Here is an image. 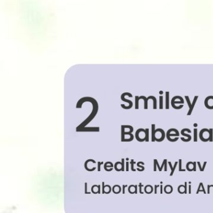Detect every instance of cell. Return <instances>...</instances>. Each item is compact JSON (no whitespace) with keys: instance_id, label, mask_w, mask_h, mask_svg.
<instances>
[{"instance_id":"obj_1","label":"cell","mask_w":213,"mask_h":213,"mask_svg":"<svg viewBox=\"0 0 213 213\" xmlns=\"http://www.w3.org/2000/svg\"><path fill=\"white\" fill-rule=\"evenodd\" d=\"M211 135H210V131L207 129H202L201 130L199 133V138L200 140L203 142H207L210 141Z\"/></svg>"},{"instance_id":"obj_2","label":"cell","mask_w":213,"mask_h":213,"mask_svg":"<svg viewBox=\"0 0 213 213\" xmlns=\"http://www.w3.org/2000/svg\"><path fill=\"white\" fill-rule=\"evenodd\" d=\"M125 96H128L129 97H132L133 95L131 93H130V92H124V93H123L121 94V99L122 101L127 102L128 103H129V106H125V104H121V107L123 109H125V110H130V109H131L133 107V102L131 101H130V100L125 99Z\"/></svg>"},{"instance_id":"obj_3","label":"cell","mask_w":213,"mask_h":213,"mask_svg":"<svg viewBox=\"0 0 213 213\" xmlns=\"http://www.w3.org/2000/svg\"><path fill=\"white\" fill-rule=\"evenodd\" d=\"M165 136H166V135L163 130L159 128L155 130V133H154L155 141L161 142L164 140Z\"/></svg>"},{"instance_id":"obj_4","label":"cell","mask_w":213,"mask_h":213,"mask_svg":"<svg viewBox=\"0 0 213 213\" xmlns=\"http://www.w3.org/2000/svg\"><path fill=\"white\" fill-rule=\"evenodd\" d=\"M204 104L206 108L209 110H213V96H209L205 99Z\"/></svg>"},{"instance_id":"obj_5","label":"cell","mask_w":213,"mask_h":213,"mask_svg":"<svg viewBox=\"0 0 213 213\" xmlns=\"http://www.w3.org/2000/svg\"><path fill=\"white\" fill-rule=\"evenodd\" d=\"M179 136V133L178 132V131L177 130L176 131H175L174 133H172V131H171V129L169 130L166 133V137H167V139L168 138H171V136Z\"/></svg>"},{"instance_id":"obj_6","label":"cell","mask_w":213,"mask_h":213,"mask_svg":"<svg viewBox=\"0 0 213 213\" xmlns=\"http://www.w3.org/2000/svg\"><path fill=\"white\" fill-rule=\"evenodd\" d=\"M197 99H198V96H194V100H193V101H192V104H191V110H189V111H188V113H187V116H190V115H191V113H192V110H193V109H194V106H195V104H196V101L197 100Z\"/></svg>"},{"instance_id":"obj_7","label":"cell","mask_w":213,"mask_h":213,"mask_svg":"<svg viewBox=\"0 0 213 213\" xmlns=\"http://www.w3.org/2000/svg\"><path fill=\"white\" fill-rule=\"evenodd\" d=\"M99 128H83L77 131H99Z\"/></svg>"},{"instance_id":"obj_8","label":"cell","mask_w":213,"mask_h":213,"mask_svg":"<svg viewBox=\"0 0 213 213\" xmlns=\"http://www.w3.org/2000/svg\"><path fill=\"white\" fill-rule=\"evenodd\" d=\"M102 185H103V191H102V193H106V194H108L111 192V187L108 185H106L104 186V182H102Z\"/></svg>"},{"instance_id":"obj_9","label":"cell","mask_w":213,"mask_h":213,"mask_svg":"<svg viewBox=\"0 0 213 213\" xmlns=\"http://www.w3.org/2000/svg\"><path fill=\"white\" fill-rule=\"evenodd\" d=\"M164 190L166 194H171L173 191V187L171 185H166L164 187Z\"/></svg>"},{"instance_id":"obj_10","label":"cell","mask_w":213,"mask_h":213,"mask_svg":"<svg viewBox=\"0 0 213 213\" xmlns=\"http://www.w3.org/2000/svg\"><path fill=\"white\" fill-rule=\"evenodd\" d=\"M168 164H169V166H170V168H171V174H170V176H171L173 175V174H174V171H175V169H176V168L177 166H178V162H177V161L175 162V163H174L173 167L172 166V164H171V162H168Z\"/></svg>"},{"instance_id":"obj_11","label":"cell","mask_w":213,"mask_h":213,"mask_svg":"<svg viewBox=\"0 0 213 213\" xmlns=\"http://www.w3.org/2000/svg\"><path fill=\"white\" fill-rule=\"evenodd\" d=\"M144 191L147 194H151L153 192V187L151 185H147L144 187Z\"/></svg>"},{"instance_id":"obj_12","label":"cell","mask_w":213,"mask_h":213,"mask_svg":"<svg viewBox=\"0 0 213 213\" xmlns=\"http://www.w3.org/2000/svg\"><path fill=\"white\" fill-rule=\"evenodd\" d=\"M129 192L131 194H133V193H137V186H134V185H131L129 187V189H128Z\"/></svg>"},{"instance_id":"obj_13","label":"cell","mask_w":213,"mask_h":213,"mask_svg":"<svg viewBox=\"0 0 213 213\" xmlns=\"http://www.w3.org/2000/svg\"><path fill=\"white\" fill-rule=\"evenodd\" d=\"M150 99H152L153 100V109L154 110H156L157 108V101H156V99L154 96H149L148 97H147V99L148 101Z\"/></svg>"},{"instance_id":"obj_14","label":"cell","mask_w":213,"mask_h":213,"mask_svg":"<svg viewBox=\"0 0 213 213\" xmlns=\"http://www.w3.org/2000/svg\"><path fill=\"white\" fill-rule=\"evenodd\" d=\"M169 92L168 91L166 92V109L169 110Z\"/></svg>"},{"instance_id":"obj_15","label":"cell","mask_w":213,"mask_h":213,"mask_svg":"<svg viewBox=\"0 0 213 213\" xmlns=\"http://www.w3.org/2000/svg\"><path fill=\"white\" fill-rule=\"evenodd\" d=\"M186 169L189 171H194V163L189 162L186 164Z\"/></svg>"},{"instance_id":"obj_16","label":"cell","mask_w":213,"mask_h":213,"mask_svg":"<svg viewBox=\"0 0 213 213\" xmlns=\"http://www.w3.org/2000/svg\"><path fill=\"white\" fill-rule=\"evenodd\" d=\"M178 191L179 193L180 194H185V191H186V187H185V186H183V185H179L178 186Z\"/></svg>"},{"instance_id":"obj_17","label":"cell","mask_w":213,"mask_h":213,"mask_svg":"<svg viewBox=\"0 0 213 213\" xmlns=\"http://www.w3.org/2000/svg\"><path fill=\"white\" fill-rule=\"evenodd\" d=\"M167 164H168V161L167 159H164L163 162V164H162V166L160 167V169L159 170V171H161L163 170V168L164 167V171H167L168 169H167Z\"/></svg>"},{"instance_id":"obj_18","label":"cell","mask_w":213,"mask_h":213,"mask_svg":"<svg viewBox=\"0 0 213 213\" xmlns=\"http://www.w3.org/2000/svg\"><path fill=\"white\" fill-rule=\"evenodd\" d=\"M144 99V110H147L148 108V101L147 99V97H145L144 96H140V99Z\"/></svg>"},{"instance_id":"obj_19","label":"cell","mask_w":213,"mask_h":213,"mask_svg":"<svg viewBox=\"0 0 213 213\" xmlns=\"http://www.w3.org/2000/svg\"><path fill=\"white\" fill-rule=\"evenodd\" d=\"M113 191L114 192V193L115 194H118L121 192V187L118 185H116L113 187Z\"/></svg>"},{"instance_id":"obj_20","label":"cell","mask_w":213,"mask_h":213,"mask_svg":"<svg viewBox=\"0 0 213 213\" xmlns=\"http://www.w3.org/2000/svg\"><path fill=\"white\" fill-rule=\"evenodd\" d=\"M139 100L140 97L138 96H135V109L138 110L139 109Z\"/></svg>"},{"instance_id":"obj_21","label":"cell","mask_w":213,"mask_h":213,"mask_svg":"<svg viewBox=\"0 0 213 213\" xmlns=\"http://www.w3.org/2000/svg\"><path fill=\"white\" fill-rule=\"evenodd\" d=\"M155 125H152V141L154 142V133H155Z\"/></svg>"},{"instance_id":"obj_22","label":"cell","mask_w":213,"mask_h":213,"mask_svg":"<svg viewBox=\"0 0 213 213\" xmlns=\"http://www.w3.org/2000/svg\"><path fill=\"white\" fill-rule=\"evenodd\" d=\"M181 135H182V136L187 137V139H188L189 141H191V136L190 135H187V134H186V133H185V129H183V130H182V131H181Z\"/></svg>"},{"instance_id":"obj_23","label":"cell","mask_w":213,"mask_h":213,"mask_svg":"<svg viewBox=\"0 0 213 213\" xmlns=\"http://www.w3.org/2000/svg\"><path fill=\"white\" fill-rule=\"evenodd\" d=\"M163 96H159V109L162 110L163 108Z\"/></svg>"},{"instance_id":"obj_24","label":"cell","mask_w":213,"mask_h":213,"mask_svg":"<svg viewBox=\"0 0 213 213\" xmlns=\"http://www.w3.org/2000/svg\"><path fill=\"white\" fill-rule=\"evenodd\" d=\"M194 141H197V130L196 128L194 130Z\"/></svg>"},{"instance_id":"obj_25","label":"cell","mask_w":213,"mask_h":213,"mask_svg":"<svg viewBox=\"0 0 213 213\" xmlns=\"http://www.w3.org/2000/svg\"><path fill=\"white\" fill-rule=\"evenodd\" d=\"M110 167H111L112 168H113V164L111 162H107L104 165V169L106 170L108 168H110Z\"/></svg>"},{"instance_id":"obj_26","label":"cell","mask_w":213,"mask_h":213,"mask_svg":"<svg viewBox=\"0 0 213 213\" xmlns=\"http://www.w3.org/2000/svg\"><path fill=\"white\" fill-rule=\"evenodd\" d=\"M178 163H179V171H185L186 169H182V160L179 159Z\"/></svg>"},{"instance_id":"obj_27","label":"cell","mask_w":213,"mask_h":213,"mask_svg":"<svg viewBox=\"0 0 213 213\" xmlns=\"http://www.w3.org/2000/svg\"><path fill=\"white\" fill-rule=\"evenodd\" d=\"M210 131V135H211V138H210V142H212L213 141V130L212 128L209 129Z\"/></svg>"},{"instance_id":"obj_28","label":"cell","mask_w":213,"mask_h":213,"mask_svg":"<svg viewBox=\"0 0 213 213\" xmlns=\"http://www.w3.org/2000/svg\"><path fill=\"white\" fill-rule=\"evenodd\" d=\"M146 141L148 142L149 141V130L146 129Z\"/></svg>"},{"instance_id":"obj_29","label":"cell","mask_w":213,"mask_h":213,"mask_svg":"<svg viewBox=\"0 0 213 213\" xmlns=\"http://www.w3.org/2000/svg\"><path fill=\"white\" fill-rule=\"evenodd\" d=\"M135 163L133 162V160H131V169H132V171H136V169H134V164H135Z\"/></svg>"},{"instance_id":"obj_30","label":"cell","mask_w":213,"mask_h":213,"mask_svg":"<svg viewBox=\"0 0 213 213\" xmlns=\"http://www.w3.org/2000/svg\"><path fill=\"white\" fill-rule=\"evenodd\" d=\"M200 184H201V188H202V191H203V192L204 193V194H206V191H205V189H204V185H203V184H202V182H200Z\"/></svg>"},{"instance_id":"obj_31","label":"cell","mask_w":213,"mask_h":213,"mask_svg":"<svg viewBox=\"0 0 213 213\" xmlns=\"http://www.w3.org/2000/svg\"><path fill=\"white\" fill-rule=\"evenodd\" d=\"M159 186V185H155L154 186V193L155 194H157V192H158V191H157V189H158V187Z\"/></svg>"},{"instance_id":"obj_32","label":"cell","mask_w":213,"mask_h":213,"mask_svg":"<svg viewBox=\"0 0 213 213\" xmlns=\"http://www.w3.org/2000/svg\"><path fill=\"white\" fill-rule=\"evenodd\" d=\"M156 166H156V160L154 159V171H156V169H156Z\"/></svg>"},{"instance_id":"obj_33","label":"cell","mask_w":213,"mask_h":213,"mask_svg":"<svg viewBox=\"0 0 213 213\" xmlns=\"http://www.w3.org/2000/svg\"><path fill=\"white\" fill-rule=\"evenodd\" d=\"M142 186H143L142 185V184H141V183H140V193H141V194H143V192H142V191H141Z\"/></svg>"},{"instance_id":"obj_34","label":"cell","mask_w":213,"mask_h":213,"mask_svg":"<svg viewBox=\"0 0 213 213\" xmlns=\"http://www.w3.org/2000/svg\"><path fill=\"white\" fill-rule=\"evenodd\" d=\"M197 164H198V166H199V169H200V171H202V167H201V166L200 162H197Z\"/></svg>"},{"instance_id":"obj_35","label":"cell","mask_w":213,"mask_h":213,"mask_svg":"<svg viewBox=\"0 0 213 213\" xmlns=\"http://www.w3.org/2000/svg\"><path fill=\"white\" fill-rule=\"evenodd\" d=\"M187 182H185V184H184V186H185V187H186V191H185V194H187Z\"/></svg>"},{"instance_id":"obj_36","label":"cell","mask_w":213,"mask_h":213,"mask_svg":"<svg viewBox=\"0 0 213 213\" xmlns=\"http://www.w3.org/2000/svg\"><path fill=\"white\" fill-rule=\"evenodd\" d=\"M196 171V162H194V171Z\"/></svg>"},{"instance_id":"obj_37","label":"cell","mask_w":213,"mask_h":213,"mask_svg":"<svg viewBox=\"0 0 213 213\" xmlns=\"http://www.w3.org/2000/svg\"><path fill=\"white\" fill-rule=\"evenodd\" d=\"M206 164H207V162H206V161H205V162L204 163V164H203V166H202V171L204 170V168H205V166H206Z\"/></svg>"},{"instance_id":"obj_38","label":"cell","mask_w":213,"mask_h":213,"mask_svg":"<svg viewBox=\"0 0 213 213\" xmlns=\"http://www.w3.org/2000/svg\"><path fill=\"white\" fill-rule=\"evenodd\" d=\"M210 185H207V194L210 193Z\"/></svg>"},{"instance_id":"obj_39","label":"cell","mask_w":213,"mask_h":213,"mask_svg":"<svg viewBox=\"0 0 213 213\" xmlns=\"http://www.w3.org/2000/svg\"><path fill=\"white\" fill-rule=\"evenodd\" d=\"M189 194H191V185H189Z\"/></svg>"},{"instance_id":"obj_40","label":"cell","mask_w":213,"mask_h":213,"mask_svg":"<svg viewBox=\"0 0 213 213\" xmlns=\"http://www.w3.org/2000/svg\"><path fill=\"white\" fill-rule=\"evenodd\" d=\"M138 166L139 167V168H142L143 170H144V168L143 167V166H140V163H138Z\"/></svg>"},{"instance_id":"obj_41","label":"cell","mask_w":213,"mask_h":213,"mask_svg":"<svg viewBox=\"0 0 213 213\" xmlns=\"http://www.w3.org/2000/svg\"><path fill=\"white\" fill-rule=\"evenodd\" d=\"M161 187V194H163V185H160Z\"/></svg>"},{"instance_id":"obj_42","label":"cell","mask_w":213,"mask_h":213,"mask_svg":"<svg viewBox=\"0 0 213 213\" xmlns=\"http://www.w3.org/2000/svg\"><path fill=\"white\" fill-rule=\"evenodd\" d=\"M128 165H129V163H128V162H127V165H126V171H128L129 170V168H128Z\"/></svg>"},{"instance_id":"obj_43","label":"cell","mask_w":213,"mask_h":213,"mask_svg":"<svg viewBox=\"0 0 213 213\" xmlns=\"http://www.w3.org/2000/svg\"><path fill=\"white\" fill-rule=\"evenodd\" d=\"M159 93H160V94H162V93H163V92H162V91H160V92H159Z\"/></svg>"}]
</instances>
